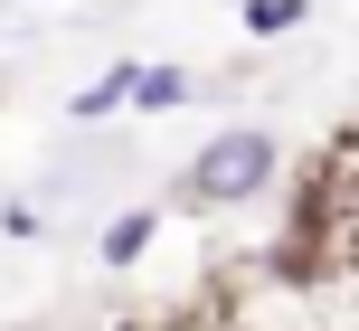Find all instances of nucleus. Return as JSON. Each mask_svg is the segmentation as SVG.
<instances>
[{
  "mask_svg": "<svg viewBox=\"0 0 359 331\" xmlns=\"http://www.w3.org/2000/svg\"><path fill=\"white\" fill-rule=\"evenodd\" d=\"M312 19V0H236V29L246 38H293Z\"/></svg>",
  "mask_w": 359,
  "mask_h": 331,
  "instance_id": "4",
  "label": "nucleus"
},
{
  "mask_svg": "<svg viewBox=\"0 0 359 331\" xmlns=\"http://www.w3.org/2000/svg\"><path fill=\"white\" fill-rule=\"evenodd\" d=\"M189 95H198V76H189V67H151V57H133V95H123L133 114H180Z\"/></svg>",
  "mask_w": 359,
  "mask_h": 331,
  "instance_id": "2",
  "label": "nucleus"
},
{
  "mask_svg": "<svg viewBox=\"0 0 359 331\" xmlns=\"http://www.w3.org/2000/svg\"><path fill=\"white\" fill-rule=\"evenodd\" d=\"M151 237H161V208H114V218H104V237H95V256H104V265H133Z\"/></svg>",
  "mask_w": 359,
  "mask_h": 331,
  "instance_id": "3",
  "label": "nucleus"
},
{
  "mask_svg": "<svg viewBox=\"0 0 359 331\" xmlns=\"http://www.w3.org/2000/svg\"><path fill=\"white\" fill-rule=\"evenodd\" d=\"M38 227H48V218H38V199H10V208H0V237H38Z\"/></svg>",
  "mask_w": 359,
  "mask_h": 331,
  "instance_id": "5",
  "label": "nucleus"
},
{
  "mask_svg": "<svg viewBox=\"0 0 359 331\" xmlns=\"http://www.w3.org/2000/svg\"><path fill=\"white\" fill-rule=\"evenodd\" d=\"M274 161H284V142H274L265 123L208 133V142L189 151V170H180V208H246V199H265Z\"/></svg>",
  "mask_w": 359,
  "mask_h": 331,
  "instance_id": "1",
  "label": "nucleus"
}]
</instances>
